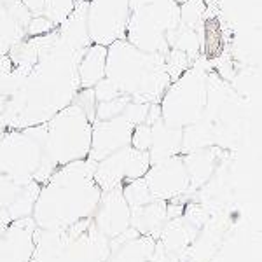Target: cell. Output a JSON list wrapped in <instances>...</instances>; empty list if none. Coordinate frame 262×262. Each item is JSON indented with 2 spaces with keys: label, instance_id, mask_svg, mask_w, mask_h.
<instances>
[{
  "label": "cell",
  "instance_id": "cell-1",
  "mask_svg": "<svg viewBox=\"0 0 262 262\" xmlns=\"http://www.w3.org/2000/svg\"><path fill=\"white\" fill-rule=\"evenodd\" d=\"M82 54L84 51L70 48L60 37L42 51L23 86L4 108L7 124L12 129L39 126L69 107L81 91L77 65Z\"/></svg>",
  "mask_w": 262,
  "mask_h": 262
},
{
  "label": "cell",
  "instance_id": "cell-2",
  "mask_svg": "<svg viewBox=\"0 0 262 262\" xmlns=\"http://www.w3.org/2000/svg\"><path fill=\"white\" fill-rule=\"evenodd\" d=\"M105 79L111 81L122 96L137 103H159L171 82L166 70V54L145 53L126 39L112 42L107 48Z\"/></svg>",
  "mask_w": 262,
  "mask_h": 262
},
{
  "label": "cell",
  "instance_id": "cell-3",
  "mask_svg": "<svg viewBox=\"0 0 262 262\" xmlns=\"http://www.w3.org/2000/svg\"><path fill=\"white\" fill-rule=\"evenodd\" d=\"M93 121L77 101L54 114L46 122L44 156L35 177L46 173V179L53 175L56 168L74 161L88 159L91 149Z\"/></svg>",
  "mask_w": 262,
  "mask_h": 262
},
{
  "label": "cell",
  "instance_id": "cell-4",
  "mask_svg": "<svg viewBox=\"0 0 262 262\" xmlns=\"http://www.w3.org/2000/svg\"><path fill=\"white\" fill-rule=\"evenodd\" d=\"M210 72V67L201 65V60L196 58L184 74L168 84L159 100V112L164 124L184 129L201 119L206 107Z\"/></svg>",
  "mask_w": 262,
  "mask_h": 262
},
{
  "label": "cell",
  "instance_id": "cell-5",
  "mask_svg": "<svg viewBox=\"0 0 262 262\" xmlns=\"http://www.w3.org/2000/svg\"><path fill=\"white\" fill-rule=\"evenodd\" d=\"M180 23V0H152L129 6L124 39L145 53L168 54V39Z\"/></svg>",
  "mask_w": 262,
  "mask_h": 262
},
{
  "label": "cell",
  "instance_id": "cell-6",
  "mask_svg": "<svg viewBox=\"0 0 262 262\" xmlns=\"http://www.w3.org/2000/svg\"><path fill=\"white\" fill-rule=\"evenodd\" d=\"M129 0H88V32L91 44L108 46L124 39Z\"/></svg>",
  "mask_w": 262,
  "mask_h": 262
},
{
  "label": "cell",
  "instance_id": "cell-7",
  "mask_svg": "<svg viewBox=\"0 0 262 262\" xmlns=\"http://www.w3.org/2000/svg\"><path fill=\"white\" fill-rule=\"evenodd\" d=\"M150 168L149 152H142L133 149L131 145L119 149L95 166V182L103 187H112L121 180H137L142 179Z\"/></svg>",
  "mask_w": 262,
  "mask_h": 262
},
{
  "label": "cell",
  "instance_id": "cell-8",
  "mask_svg": "<svg viewBox=\"0 0 262 262\" xmlns=\"http://www.w3.org/2000/svg\"><path fill=\"white\" fill-rule=\"evenodd\" d=\"M135 124L124 116H117L107 121H93L91 129V149L88 159L98 163L112 152L124 149L131 143V133Z\"/></svg>",
  "mask_w": 262,
  "mask_h": 262
},
{
  "label": "cell",
  "instance_id": "cell-9",
  "mask_svg": "<svg viewBox=\"0 0 262 262\" xmlns=\"http://www.w3.org/2000/svg\"><path fill=\"white\" fill-rule=\"evenodd\" d=\"M32 14L19 2L0 4V56L9 54L16 46L27 40V27Z\"/></svg>",
  "mask_w": 262,
  "mask_h": 262
},
{
  "label": "cell",
  "instance_id": "cell-10",
  "mask_svg": "<svg viewBox=\"0 0 262 262\" xmlns=\"http://www.w3.org/2000/svg\"><path fill=\"white\" fill-rule=\"evenodd\" d=\"M105 61H107V48L105 46H88L77 65L81 90H93L101 79H105Z\"/></svg>",
  "mask_w": 262,
  "mask_h": 262
},
{
  "label": "cell",
  "instance_id": "cell-11",
  "mask_svg": "<svg viewBox=\"0 0 262 262\" xmlns=\"http://www.w3.org/2000/svg\"><path fill=\"white\" fill-rule=\"evenodd\" d=\"M77 0H44V12L42 16L48 18L54 27H60L74 11Z\"/></svg>",
  "mask_w": 262,
  "mask_h": 262
},
{
  "label": "cell",
  "instance_id": "cell-12",
  "mask_svg": "<svg viewBox=\"0 0 262 262\" xmlns=\"http://www.w3.org/2000/svg\"><path fill=\"white\" fill-rule=\"evenodd\" d=\"M205 0H185L180 4V23L184 27L198 30L200 23H203V14H205Z\"/></svg>",
  "mask_w": 262,
  "mask_h": 262
},
{
  "label": "cell",
  "instance_id": "cell-13",
  "mask_svg": "<svg viewBox=\"0 0 262 262\" xmlns=\"http://www.w3.org/2000/svg\"><path fill=\"white\" fill-rule=\"evenodd\" d=\"M54 30H56V27H54L48 18H44V16H32L30 23H28V27H27V39H30V37L48 35V33Z\"/></svg>",
  "mask_w": 262,
  "mask_h": 262
},
{
  "label": "cell",
  "instance_id": "cell-14",
  "mask_svg": "<svg viewBox=\"0 0 262 262\" xmlns=\"http://www.w3.org/2000/svg\"><path fill=\"white\" fill-rule=\"evenodd\" d=\"M19 2L32 16H42L44 12V0H19Z\"/></svg>",
  "mask_w": 262,
  "mask_h": 262
},
{
  "label": "cell",
  "instance_id": "cell-15",
  "mask_svg": "<svg viewBox=\"0 0 262 262\" xmlns=\"http://www.w3.org/2000/svg\"><path fill=\"white\" fill-rule=\"evenodd\" d=\"M12 2H18V0H0V4H12Z\"/></svg>",
  "mask_w": 262,
  "mask_h": 262
}]
</instances>
